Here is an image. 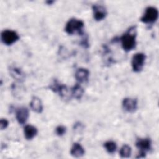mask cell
<instances>
[{
	"instance_id": "1",
	"label": "cell",
	"mask_w": 159,
	"mask_h": 159,
	"mask_svg": "<svg viewBox=\"0 0 159 159\" xmlns=\"http://www.w3.org/2000/svg\"><path fill=\"white\" fill-rule=\"evenodd\" d=\"M136 26L130 27L120 37L121 45L124 50L129 52L133 50L136 46Z\"/></svg>"
},
{
	"instance_id": "2",
	"label": "cell",
	"mask_w": 159,
	"mask_h": 159,
	"mask_svg": "<svg viewBox=\"0 0 159 159\" xmlns=\"http://www.w3.org/2000/svg\"><path fill=\"white\" fill-rule=\"evenodd\" d=\"M84 22L76 18H71L66 24L65 30L69 35H73L77 33L79 35H84L83 31L84 27Z\"/></svg>"
},
{
	"instance_id": "3",
	"label": "cell",
	"mask_w": 159,
	"mask_h": 159,
	"mask_svg": "<svg viewBox=\"0 0 159 159\" xmlns=\"http://www.w3.org/2000/svg\"><path fill=\"white\" fill-rule=\"evenodd\" d=\"M158 17V11L154 6H148L145 9V12L140 17L142 22L147 24H151L155 22Z\"/></svg>"
},
{
	"instance_id": "4",
	"label": "cell",
	"mask_w": 159,
	"mask_h": 159,
	"mask_svg": "<svg viewBox=\"0 0 159 159\" xmlns=\"http://www.w3.org/2000/svg\"><path fill=\"white\" fill-rule=\"evenodd\" d=\"M136 147L140 150V153L137 158H144L146 153L152 147V141L149 138H140L138 139L135 142Z\"/></svg>"
},
{
	"instance_id": "5",
	"label": "cell",
	"mask_w": 159,
	"mask_h": 159,
	"mask_svg": "<svg viewBox=\"0 0 159 159\" xmlns=\"http://www.w3.org/2000/svg\"><path fill=\"white\" fill-rule=\"evenodd\" d=\"M146 59V55L143 53L139 52L135 53L131 60V66L133 71L135 73H139L141 71L145 64Z\"/></svg>"
},
{
	"instance_id": "6",
	"label": "cell",
	"mask_w": 159,
	"mask_h": 159,
	"mask_svg": "<svg viewBox=\"0 0 159 159\" xmlns=\"http://www.w3.org/2000/svg\"><path fill=\"white\" fill-rule=\"evenodd\" d=\"M1 39L5 45H11L19 39V35L15 30L6 29L1 32Z\"/></svg>"
},
{
	"instance_id": "7",
	"label": "cell",
	"mask_w": 159,
	"mask_h": 159,
	"mask_svg": "<svg viewBox=\"0 0 159 159\" xmlns=\"http://www.w3.org/2000/svg\"><path fill=\"white\" fill-rule=\"evenodd\" d=\"M48 88L52 91L56 93H58L59 96L61 98H65L68 94V88L65 84H61L57 80L55 79L53 82L49 85Z\"/></svg>"
},
{
	"instance_id": "8",
	"label": "cell",
	"mask_w": 159,
	"mask_h": 159,
	"mask_svg": "<svg viewBox=\"0 0 159 159\" xmlns=\"http://www.w3.org/2000/svg\"><path fill=\"white\" fill-rule=\"evenodd\" d=\"M122 106L126 112L133 113L137 109V100L135 98H125L122 100Z\"/></svg>"
},
{
	"instance_id": "9",
	"label": "cell",
	"mask_w": 159,
	"mask_h": 159,
	"mask_svg": "<svg viewBox=\"0 0 159 159\" xmlns=\"http://www.w3.org/2000/svg\"><path fill=\"white\" fill-rule=\"evenodd\" d=\"M92 9L93 12L94 19L96 21L103 20L107 15L106 9L102 5L93 4L92 6Z\"/></svg>"
},
{
	"instance_id": "10",
	"label": "cell",
	"mask_w": 159,
	"mask_h": 159,
	"mask_svg": "<svg viewBox=\"0 0 159 159\" xmlns=\"http://www.w3.org/2000/svg\"><path fill=\"white\" fill-rule=\"evenodd\" d=\"M29 110L26 107L22 106L17 109L16 112V117L19 124H24L29 118Z\"/></svg>"
},
{
	"instance_id": "11",
	"label": "cell",
	"mask_w": 159,
	"mask_h": 159,
	"mask_svg": "<svg viewBox=\"0 0 159 159\" xmlns=\"http://www.w3.org/2000/svg\"><path fill=\"white\" fill-rule=\"evenodd\" d=\"M75 76L77 81L79 83L86 82L89 76V71L86 68H80L76 71Z\"/></svg>"
},
{
	"instance_id": "12",
	"label": "cell",
	"mask_w": 159,
	"mask_h": 159,
	"mask_svg": "<svg viewBox=\"0 0 159 159\" xmlns=\"http://www.w3.org/2000/svg\"><path fill=\"white\" fill-rule=\"evenodd\" d=\"M9 73L11 76L17 81L22 82L25 78L24 73L22 70L17 66H11L9 68Z\"/></svg>"
},
{
	"instance_id": "13",
	"label": "cell",
	"mask_w": 159,
	"mask_h": 159,
	"mask_svg": "<svg viewBox=\"0 0 159 159\" xmlns=\"http://www.w3.org/2000/svg\"><path fill=\"white\" fill-rule=\"evenodd\" d=\"M37 129L34 125L28 124L24 127V134L27 140H29L34 139L37 135Z\"/></svg>"
},
{
	"instance_id": "14",
	"label": "cell",
	"mask_w": 159,
	"mask_h": 159,
	"mask_svg": "<svg viewBox=\"0 0 159 159\" xmlns=\"http://www.w3.org/2000/svg\"><path fill=\"white\" fill-rule=\"evenodd\" d=\"M85 150L84 148L78 142H75L71 148L70 154L75 158H80L84 155Z\"/></svg>"
},
{
	"instance_id": "15",
	"label": "cell",
	"mask_w": 159,
	"mask_h": 159,
	"mask_svg": "<svg viewBox=\"0 0 159 159\" xmlns=\"http://www.w3.org/2000/svg\"><path fill=\"white\" fill-rule=\"evenodd\" d=\"M30 106L32 111L37 113H41L43 111L42 101L37 96H33L30 102Z\"/></svg>"
},
{
	"instance_id": "16",
	"label": "cell",
	"mask_w": 159,
	"mask_h": 159,
	"mask_svg": "<svg viewBox=\"0 0 159 159\" xmlns=\"http://www.w3.org/2000/svg\"><path fill=\"white\" fill-rule=\"evenodd\" d=\"M84 93L83 88L80 85L79 83H76L71 89V95L73 98L76 99H80Z\"/></svg>"
},
{
	"instance_id": "17",
	"label": "cell",
	"mask_w": 159,
	"mask_h": 159,
	"mask_svg": "<svg viewBox=\"0 0 159 159\" xmlns=\"http://www.w3.org/2000/svg\"><path fill=\"white\" fill-rule=\"evenodd\" d=\"M131 147L127 144H124V145H122L119 151V155L121 158H129L131 155Z\"/></svg>"
},
{
	"instance_id": "18",
	"label": "cell",
	"mask_w": 159,
	"mask_h": 159,
	"mask_svg": "<svg viewBox=\"0 0 159 159\" xmlns=\"http://www.w3.org/2000/svg\"><path fill=\"white\" fill-rule=\"evenodd\" d=\"M104 147L109 153H114L117 149V144L112 140H108L104 143Z\"/></svg>"
},
{
	"instance_id": "19",
	"label": "cell",
	"mask_w": 159,
	"mask_h": 159,
	"mask_svg": "<svg viewBox=\"0 0 159 159\" xmlns=\"http://www.w3.org/2000/svg\"><path fill=\"white\" fill-rule=\"evenodd\" d=\"M66 127L64 126V125H58L55 128V134L58 136H62V135H63L66 133Z\"/></svg>"
},
{
	"instance_id": "20",
	"label": "cell",
	"mask_w": 159,
	"mask_h": 159,
	"mask_svg": "<svg viewBox=\"0 0 159 159\" xmlns=\"http://www.w3.org/2000/svg\"><path fill=\"white\" fill-rule=\"evenodd\" d=\"M9 125V122L6 119H1L0 120V127L1 130H4Z\"/></svg>"
},
{
	"instance_id": "21",
	"label": "cell",
	"mask_w": 159,
	"mask_h": 159,
	"mask_svg": "<svg viewBox=\"0 0 159 159\" xmlns=\"http://www.w3.org/2000/svg\"><path fill=\"white\" fill-rule=\"evenodd\" d=\"M80 44L81 46H83L84 48H88L89 47V43H88V36L84 37L82 40L80 42Z\"/></svg>"
},
{
	"instance_id": "22",
	"label": "cell",
	"mask_w": 159,
	"mask_h": 159,
	"mask_svg": "<svg viewBox=\"0 0 159 159\" xmlns=\"http://www.w3.org/2000/svg\"><path fill=\"white\" fill-rule=\"evenodd\" d=\"M46 2L48 3V4H52L53 2V1H46Z\"/></svg>"
}]
</instances>
